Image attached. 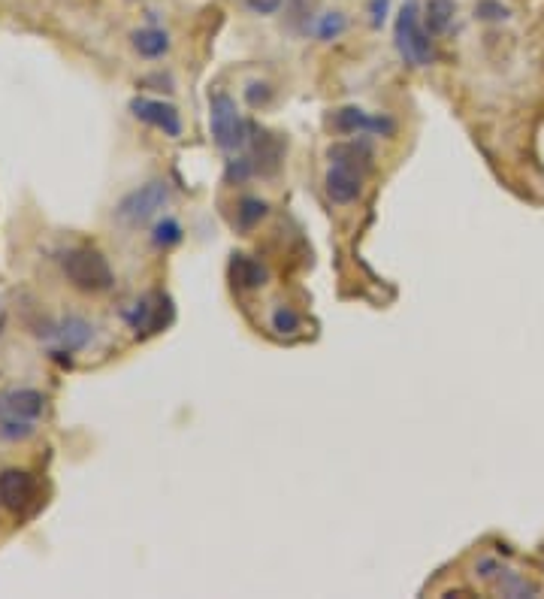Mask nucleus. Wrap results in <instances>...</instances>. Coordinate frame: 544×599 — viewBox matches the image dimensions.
I'll list each match as a JSON object with an SVG mask.
<instances>
[{"instance_id":"12","label":"nucleus","mask_w":544,"mask_h":599,"mask_svg":"<svg viewBox=\"0 0 544 599\" xmlns=\"http://www.w3.org/2000/svg\"><path fill=\"white\" fill-rule=\"evenodd\" d=\"M327 194L333 203H354L363 191V173L351 170V167H342V164H333L327 170Z\"/></svg>"},{"instance_id":"16","label":"nucleus","mask_w":544,"mask_h":599,"mask_svg":"<svg viewBox=\"0 0 544 599\" xmlns=\"http://www.w3.org/2000/svg\"><path fill=\"white\" fill-rule=\"evenodd\" d=\"M454 0H427V10H424V25L427 31L436 37V34H445L454 22Z\"/></svg>"},{"instance_id":"24","label":"nucleus","mask_w":544,"mask_h":599,"mask_svg":"<svg viewBox=\"0 0 544 599\" xmlns=\"http://www.w3.org/2000/svg\"><path fill=\"white\" fill-rule=\"evenodd\" d=\"M285 0H245V7L254 13V16H276L282 10Z\"/></svg>"},{"instance_id":"19","label":"nucleus","mask_w":544,"mask_h":599,"mask_svg":"<svg viewBox=\"0 0 544 599\" xmlns=\"http://www.w3.org/2000/svg\"><path fill=\"white\" fill-rule=\"evenodd\" d=\"M345 28H348V22H345L342 13H327L315 25V34H318V40H336L339 34H345Z\"/></svg>"},{"instance_id":"13","label":"nucleus","mask_w":544,"mask_h":599,"mask_svg":"<svg viewBox=\"0 0 544 599\" xmlns=\"http://www.w3.org/2000/svg\"><path fill=\"white\" fill-rule=\"evenodd\" d=\"M327 158L333 164H342V167H351L357 173H366L372 167V146L366 140H348V143H336L330 146Z\"/></svg>"},{"instance_id":"9","label":"nucleus","mask_w":544,"mask_h":599,"mask_svg":"<svg viewBox=\"0 0 544 599\" xmlns=\"http://www.w3.org/2000/svg\"><path fill=\"white\" fill-rule=\"evenodd\" d=\"M251 161H254V170L260 176H272L279 173L282 167V158H285V140L272 131H263V128H251Z\"/></svg>"},{"instance_id":"1","label":"nucleus","mask_w":544,"mask_h":599,"mask_svg":"<svg viewBox=\"0 0 544 599\" xmlns=\"http://www.w3.org/2000/svg\"><path fill=\"white\" fill-rule=\"evenodd\" d=\"M46 409V397L34 388H16L0 394V436L19 442L37 433V421Z\"/></svg>"},{"instance_id":"17","label":"nucleus","mask_w":544,"mask_h":599,"mask_svg":"<svg viewBox=\"0 0 544 599\" xmlns=\"http://www.w3.org/2000/svg\"><path fill=\"white\" fill-rule=\"evenodd\" d=\"M269 212V206H266V200H260V197H245L242 203H239V209H236V221H239V227H254V224H260V218Z\"/></svg>"},{"instance_id":"20","label":"nucleus","mask_w":544,"mask_h":599,"mask_svg":"<svg viewBox=\"0 0 544 599\" xmlns=\"http://www.w3.org/2000/svg\"><path fill=\"white\" fill-rule=\"evenodd\" d=\"M272 330L276 333H294L300 330V315L288 306H279L276 312H272Z\"/></svg>"},{"instance_id":"2","label":"nucleus","mask_w":544,"mask_h":599,"mask_svg":"<svg viewBox=\"0 0 544 599\" xmlns=\"http://www.w3.org/2000/svg\"><path fill=\"white\" fill-rule=\"evenodd\" d=\"M393 40H396V49H399L402 61H408V64L430 67L436 61L433 34L424 25V16L418 10V0H408V4H402V10L396 16Z\"/></svg>"},{"instance_id":"21","label":"nucleus","mask_w":544,"mask_h":599,"mask_svg":"<svg viewBox=\"0 0 544 599\" xmlns=\"http://www.w3.org/2000/svg\"><path fill=\"white\" fill-rule=\"evenodd\" d=\"M257 170H254V161L251 158H233V161H227V173H224V179L233 185H239V182H245L248 176H254Z\"/></svg>"},{"instance_id":"6","label":"nucleus","mask_w":544,"mask_h":599,"mask_svg":"<svg viewBox=\"0 0 544 599\" xmlns=\"http://www.w3.org/2000/svg\"><path fill=\"white\" fill-rule=\"evenodd\" d=\"M330 128L336 134H378V137H390L396 131L393 118L387 115H369L360 106H342L330 115Z\"/></svg>"},{"instance_id":"3","label":"nucleus","mask_w":544,"mask_h":599,"mask_svg":"<svg viewBox=\"0 0 544 599\" xmlns=\"http://www.w3.org/2000/svg\"><path fill=\"white\" fill-rule=\"evenodd\" d=\"M209 122H212V137L218 149L224 152H239L251 140V125L239 115L236 100L224 91L209 94Z\"/></svg>"},{"instance_id":"5","label":"nucleus","mask_w":544,"mask_h":599,"mask_svg":"<svg viewBox=\"0 0 544 599\" xmlns=\"http://www.w3.org/2000/svg\"><path fill=\"white\" fill-rule=\"evenodd\" d=\"M167 203H170V185H167L164 179H152V182H146L143 188H136V191H130L127 197H121L115 215H118L124 224H130V227H140V224L152 221Z\"/></svg>"},{"instance_id":"4","label":"nucleus","mask_w":544,"mask_h":599,"mask_svg":"<svg viewBox=\"0 0 544 599\" xmlns=\"http://www.w3.org/2000/svg\"><path fill=\"white\" fill-rule=\"evenodd\" d=\"M61 264H64V276L70 279V285L85 294H103L115 282L109 261L94 249H70Z\"/></svg>"},{"instance_id":"14","label":"nucleus","mask_w":544,"mask_h":599,"mask_svg":"<svg viewBox=\"0 0 544 599\" xmlns=\"http://www.w3.org/2000/svg\"><path fill=\"white\" fill-rule=\"evenodd\" d=\"M230 276L239 288L245 291H254V288H263L266 285V267L260 261H254L251 255H233L230 261Z\"/></svg>"},{"instance_id":"25","label":"nucleus","mask_w":544,"mask_h":599,"mask_svg":"<svg viewBox=\"0 0 544 599\" xmlns=\"http://www.w3.org/2000/svg\"><path fill=\"white\" fill-rule=\"evenodd\" d=\"M387 10H390V0H372V4H369V22H372V28H381L387 22Z\"/></svg>"},{"instance_id":"23","label":"nucleus","mask_w":544,"mask_h":599,"mask_svg":"<svg viewBox=\"0 0 544 599\" xmlns=\"http://www.w3.org/2000/svg\"><path fill=\"white\" fill-rule=\"evenodd\" d=\"M245 100H248V106H266L269 100H272V88L266 85V82H251L248 88H245Z\"/></svg>"},{"instance_id":"22","label":"nucleus","mask_w":544,"mask_h":599,"mask_svg":"<svg viewBox=\"0 0 544 599\" xmlns=\"http://www.w3.org/2000/svg\"><path fill=\"white\" fill-rule=\"evenodd\" d=\"M475 13L484 22H502V19H508V7H502L499 0H481Z\"/></svg>"},{"instance_id":"7","label":"nucleus","mask_w":544,"mask_h":599,"mask_svg":"<svg viewBox=\"0 0 544 599\" xmlns=\"http://www.w3.org/2000/svg\"><path fill=\"white\" fill-rule=\"evenodd\" d=\"M173 300L167 297V294H149V297H143V300H136L127 312H124V318H127V324L133 327V330H143V333H158V330H164L170 321H173Z\"/></svg>"},{"instance_id":"15","label":"nucleus","mask_w":544,"mask_h":599,"mask_svg":"<svg viewBox=\"0 0 544 599\" xmlns=\"http://www.w3.org/2000/svg\"><path fill=\"white\" fill-rule=\"evenodd\" d=\"M133 49L140 52L143 58H164L167 52H170V34L167 31H161V28H143V31H136L133 37Z\"/></svg>"},{"instance_id":"10","label":"nucleus","mask_w":544,"mask_h":599,"mask_svg":"<svg viewBox=\"0 0 544 599\" xmlns=\"http://www.w3.org/2000/svg\"><path fill=\"white\" fill-rule=\"evenodd\" d=\"M46 339H52L55 354H73V351H82L94 339V327L79 315H67L46 330Z\"/></svg>"},{"instance_id":"11","label":"nucleus","mask_w":544,"mask_h":599,"mask_svg":"<svg viewBox=\"0 0 544 599\" xmlns=\"http://www.w3.org/2000/svg\"><path fill=\"white\" fill-rule=\"evenodd\" d=\"M37 497L34 478L25 469H4L0 472V503L10 512H25Z\"/></svg>"},{"instance_id":"8","label":"nucleus","mask_w":544,"mask_h":599,"mask_svg":"<svg viewBox=\"0 0 544 599\" xmlns=\"http://www.w3.org/2000/svg\"><path fill=\"white\" fill-rule=\"evenodd\" d=\"M130 112L140 118V122L164 131L167 137H182V115L173 103H164V100H149V97H133L130 100Z\"/></svg>"},{"instance_id":"18","label":"nucleus","mask_w":544,"mask_h":599,"mask_svg":"<svg viewBox=\"0 0 544 599\" xmlns=\"http://www.w3.org/2000/svg\"><path fill=\"white\" fill-rule=\"evenodd\" d=\"M152 243L161 246V249H170V246H179L182 243V224L176 218H164L155 224V233H152Z\"/></svg>"}]
</instances>
